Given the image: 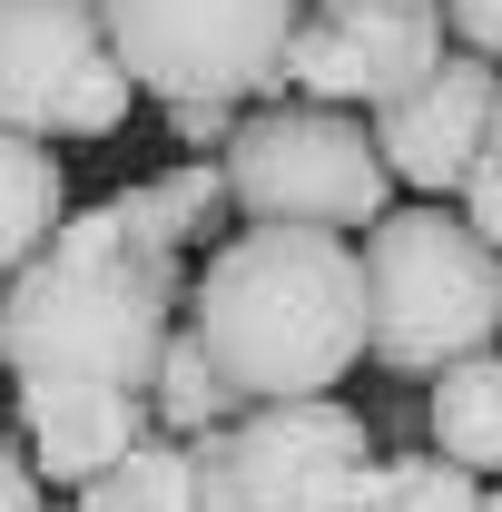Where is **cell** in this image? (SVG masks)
Here are the masks:
<instances>
[{
  "label": "cell",
  "instance_id": "cell-2",
  "mask_svg": "<svg viewBox=\"0 0 502 512\" xmlns=\"http://www.w3.org/2000/svg\"><path fill=\"white\" fill-rule=\"evenodd\" d=\"M178 247L138 237L109 207H69L40 247L0 276V365L10 384H148L178 335Z\"/></svg>",
  "mask_w": 502,
  "mask_h": 512
},
{
  "label": "cell",
  "instance_id": "cell-5",
  "mask_svg": "<svg viewBox=\"0 0 502 512\" xmlns=\"http://www.w3.org/2000/svg\"><path fill=\"white\" fill-rule=\"evenodd\" d=\"M306 0H99L138 99H286V30Z\"/></svg>",
  "mask_w": 502,
  "mask_h": 512
},
{
  "label": "cell",
  "instance_id": "cell-10",
  "mask_svg": "<svg viewBox=\"0 0 502 512\" xmlns=\"http://www.w3.org/2000/svg\"><path fill=\"white\" fill-rule=\"evenodd\" d=\"M158 414H148V384H20V453L40 483H99L128 444H148Z\"/></svg>",
  "mask_w": 502,
  "mask_h": 512
},
{
  "label": "cell",
  "instance_id": "cell-3",
  "mask_svg": "<svg viewBox=\"0 0 502 512\" xmlns=\"http://www.w3.org/2000/svg\"><path fill=\"white\" fill-rule=\"evenodd\" d=\"M365 296V365L443 375L453 355L502 345V247H483L453 207H384L355 247Z\"/></svg>",
  "mask_w": 502,
  "mask_h": 512
},
{
  "label": "cell",
  "instance_id": "cell-6",
  "mask_svg": "<svg viewBox=\"0 0 502 512\" xmlns=\"http://www.w3.org/2000/svg\"><path fill=\"white\" fill-rule=\"evenodd\" d=\"M128 89L99 0H0V119L30 138H109L128 128Z\"/></svg>",
  "mask_w": 502,
  "mask_h": 512
},
{
  "label": "cell",
  "instance_id": "cell-23",
  "mask_svg": "<svg viewBox=\"0 0 502 512\" xmlns=\"http://www.w3.org/2000/svg\"><path fill=\"white\" fill-rule=\"evenodd\" d=\"M365 10H414V0H365Z\"/></svg>",
  "mask_w": 502,
  "mask_h": 512
},
{
  "label": "cell",
  "instance_id": "cell-22",
  "mask_svg": "<svg viewBox=\"0 0 502 512\" xmlns=\"http://www.w3.org/2000/svg\"><path fill=\"white\" fill-rule=\"evenodd\" d=\"M483 512H502V473H493V483H483Z\"/></svg>",
  "mask_w": 502,
  "mask_h": 512
},
{
  "label": "cell",
  "instance_id": "cell-20",
  "mask_svg": "<svg viewBox=\"0 0 502 512\" xmlns=\"http://www.w3.org/2000/svg\"><path fill=\"white\" fill-rule=\"evenodd\" d=\"M0 512H50V483L30 473V453H20L10 424H0Z\"/></svg>",
  "mask_w": 502,
  "mask_h": 512
},
{
  "label": "cell",
  "instance_id": "cell-24",
  "mask_svg": "<svg viewBox=\"0 0 502 512\" xmlns=\"http://www.w3.org/2000/svg\"><path fill=\"white\" fill-rule=\"evenodd\" d=\"M0 375H10V365H0Z\"/></svg>",
  "mask_w": 502,
  "mask_h": 512
},
{
  "label": "cell",
  "instance_id": "cell-14",
  "mask_svg": "<svg viewBox=\"0 0 502 512\" xmlns=\"http://www.w3.org/2000/svg\"><path fill=\"white\" fill-rule=\"evenodd\" d=\"M69 512H197L188 503V444L178 434H148V444H128L99 483H79Z\"/></svg>",
  "mask_w": 502,
  "mask_h": 512
},
{
  "label": "cell",
  "instance_id": "cell-16",
  "mask_svg": "<svg viewBox=\"0 0 502 512\" xmlns=\"http://www.w3.org/2000/svg\"><path fill=\"white\" fill-rule=\"evenodd\" d=\"M355 512H483V483L443 453H375Z\"/></svg>",
  "mask_w": 502,
  "mask_h": 512
},
{
  "label": "cell",
  "instance_id": "cell-4",
  "mask_svg": "<svg viewBox=\"0 0 502 512\" xmlns=\"http://www.w3.org/2000/svg\"><path fill=\"white\" fill-rule=\"evenodd\" d=\"M227 168V207L256 227H335V237H365L394 178L375 158V128L355 109H325V99H266L256 119H237V138L217 148Z\"/></svg>",
  "mask_w": 502,
  "mask_h": 512
},
{
  "label": "cell",
  "instance_id": "cell-15",
  "mask_svg": "<svg viewBox=\"0 0 502 512\" xmlns=\"http://www.w3.org/2000/svg\"><path fill=\"white\" fill-rule=\"evenodd\" d=\"M148 414H158V434H207V424H237L247 404L227 394V375L197 355V335L178 325L158 345V365H148Z\"/></svg>",
  "mask_w": 502,
  "mask_h": 512
},
{
  "label": "cell",
  "instance_id": "cell-13",
  "mask_svg": "<svg viewBox=\"0 0 502 512\" xmlns=\"http://www.w3.org/2000/svg\"><path fill=\"white\" fill-rule=\"evenodd\" d=\"M119 217L138 237H158V247H207L227 227V168L217 158H188V168H168L148 188H119Z\"/></svg>",
  "mask_w": 502,
  "mask_h": 512
},
{
  "label": "cell",
  "instance_id": "cell-12",
  "mask_svg": "<svg viewBox=\"0 0 502 512\" xmlns=\"http://www.w3.org/2000/svg\"><path fill=\"white\" fill-rule=\"evenodd\" d=\"M60 217H69V168H60V148L0 119V276L40 247Z\"/></svg>",
  "mask_w": 502,
  "mask_h": 512
},
{
  "label": "cell",
  "instance_id": "cell-19",
  "mask_svg": "<svg viewBox=\"0 0 502 512\" xmlns=\"http://www.w3.org/2000/svg\"><path fill=\"white\" fill-rule=\"evenodd\" d=\"M443 30H453V50L502 60V0H443Z\"/></svg>",
  "mask_w": 502,
  "mask_h": 512
},
{
  "label": "cell",
  "instance_id": "cell-18",
  "mask_svg": "<svg viewBox=\"0 0 502 512\" xmlns=\"http://www.w3.org/2000/svg\"><path fill=\"white\" fill-rule=\"evenodd\" d=\"M453 217H463L483 247H502V168H493V158H473V178L453 188Z\"/></svg>",
  "mask_w": 502,
  "mask_h": 512
},
{
  "label": "cell",
  "instance_id": "cell-7",
  "mask_svg": "<svg viewBox=\"0 0 502 512\" xmlns=\"http://www.w3.org/2000/svg\"><path fill=\"white\" fill-rule=\"evenodd\" d=\"M375 473V434L355 404L335 394H286V404H247L227 424V483L237 512H355Z\"/></svg>",
  "mask_w": 502,
  "mask_h": 512
},
{
  "label": "cell",
  "instance_id": "cell-8",
  "mask_svg": "<svg viewBox=\"0 0 502 512\" xmlns=\"http://www.w3.org/2000/svg\"><path fill=\"white\" fill-rule=\"evenodd\" d=\"M453 50L443 0L414 10H365V0H306L286 30V99H325V109H384L404 99L424 69Z\"/></svg>",
  "mask_w": 502,
  "mask_h": 512
},
{
  "label": "cell",
  "instance_id": "cell-11",
  "mask_svg": "<svg viewBox=\"0 0 502 512\" xmlns=\"http://www.w3.org/2000/svg\"><path fill=\"white\" fill-rule=\"evenodd\" d=\"M424 434L443 463H463L473 483L502 473V345L453 355L443 375H424Z\"/></svg>",
  "mask_w": 502,
  "mask_h": 512
},
{
  "label": "cell",
  "instance_id": "cell-1",
  "mask_svg": "<svg viewBox=\"0 0 502 512\" xmlns=\"http://www.w3.org/2000/svg\"><path fill=\"white\" fill-rule=\"evenodd\" d=\"M178 325L227 375L237 404L335 394L365 365V296H355V237L335 227H237L217 237L197 286L178 296Z\"/></svg>",
  "mask_w": 502,
  "mask_h": 512
},
{
  "label": "cell",
  "instance_id": "cell-9",
  "mask_svg": "<svg viewBox=\"0 0 502 512\" xmlns=\"http://www.w3.org/2000/svg\"><path fill=\"white\" fill-rule=\"evenodd\" d=\"M493 99H502V60H483V50H443L404 99L365 109V119H375L384 178H394V188H424V197H453L463 178H473L483 138H493Z\"/></svg>",
  "mask_w": 502,
  "mask_h": 512
},
{
  "label": "cell",
  "instance_id": "cell-17",
  "mask_svg": "<svg viewBox=\"0 0 502 512\" xmlns=\"http://www.w3.org/2000/svg\"><path fill=\"white\" fill-rule=\"evenodd\" d=\"M237 119H247V109H227V99H168V138H178L188 158H217V148L237 138Z\"/></svg>",
  "mask_w": 502,
  "mask_h": 512
},
{
  "label": "cell",
  "instance_id": "cell-21",
  "mask_svg": "<svg viewBox=\"0 0 502 512\" xmlns=\"http://www.w3.org/2000/svg\"><path fill=\"white\" fill-rule=\"evenodd\" d=\"M483 158H493V168H502V99H493V138H483Z\"/></svg>",
  "mask_w": 502,
  "mask_h": 512
}]
</instances>
